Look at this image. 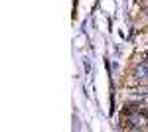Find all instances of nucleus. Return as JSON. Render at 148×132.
<instances>
[{"label": "nucleus", "mask_w": 148, "mask_h": 132, "mask_svg": "<svg viewBox=\"0 0 148 132\" xmlns=\"http://www.w3.org/2000/svg\"><path fill=\"white\" fill-rule=\"evenodd\" d=\"M73 128H75V130H79V128H81V124H79V118H75V116H73Z\"/></svg>", "instance_id": "nucleus-2"}, {"label": "nucleus", "mask_w": 148, "mask_h": 132, "mask_svg": "<svg viewBox=\"0 0 148 132\" xmlns=\"http://www.w3.org/2000/svg\"><path fill=\"white\" fill-rule=\"evenodd\" d=\"M134 75L138 79H148V63H140V65L134 69Z\"/></svg>", "instance_id": "nucleus-1"}]
</instances>
